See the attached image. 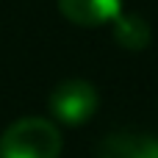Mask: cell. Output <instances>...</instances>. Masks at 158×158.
<instances>
[{
  "label": "cell",
  "instance_id": "6da1fadb",
  "mask_svg": "<svg viewBox=\"0 0 158 158\" xmlns=\"http://www.w3.org/2000/svg\"><path fill=\"white\" fill-rule=\"evenodd\" d=\"M61 133L44 117H22L0 133V158H58Z\"/></svg>",
  "mask_w": 158,
  "mask_h": 158
},
{
  "label": "cell",
  "instance_id": "7a4b0ae2",
  "mask_svg": "<svg viewBox=\"0 0 158 158\" xmlns=\"http://www.w3.org/2000/svg\"><path fill=\"white\" fill-rule=\"evenodd\" d=\"M97 89L89 81L72 78V81H61L50 94H47V108L53 114V119L64 122V125H83L94 117L97 111Z\"/></svg>",
  "mask_w": 158,
  "mask_h": 158
},
{
  "label": "cell",
  "instance_id": "3957f363",
  "mask_svg": "<svg viewBox=\"0 0 158 158\" xmlns=\"http://www.w3.org/2000/svg\"><path fill=\"white\" fill-rule=\"evenodd\" d=\"M58 11L81 28L111 25L122 14V0H58Z\"/></svg>",
  "mask_w": 158,
  "mask_h": 158
},
{
  "label": "cell",
  "instance_id": "277c9868",
  "mask_svg": "<svg viewBox=\"0 0 158 158\" xmlns=\"http://www.w3.org/2000/svg\"><path fill=\"white\" fill-rule=\"evenodd\" d=\"M111 25H114V39L125 50H144L153 39V31H150L147 19L139 17V14H125L122 11Z\"/></svg>",
  "mask_w": 158,
  "mask_h": 158
},
{
  "label": "cell",
  "instance_id": "5b68a950",
  "mask_svg": "<svg viewBox=\"0 0 158 158\" xmlns=\"http://www.w3.org/2000/svg\"><path fill=\"white\" fill-rule=\"evenodd\" d=\"M97 158H147L142 133H111L100 142Z\"/></svg>",
  "mask_w": 158,
  "mask_h": 158
},
{
  "label": "cell",
  "instance_id": "8992f818",
  "mask_svg": "<svg viewBox=\"0 0 158 158\" xmlns=\"http://www.w3.org/2000/svg\"><path fill=\"white\" fill-rule=\"evenodd\" d=\"M142 139H144V153H147V158H158V139L144 136V133H142Z\"/></svg>",
  "mask_w": 158,
  "mask_h": 158
}]
</instances>
